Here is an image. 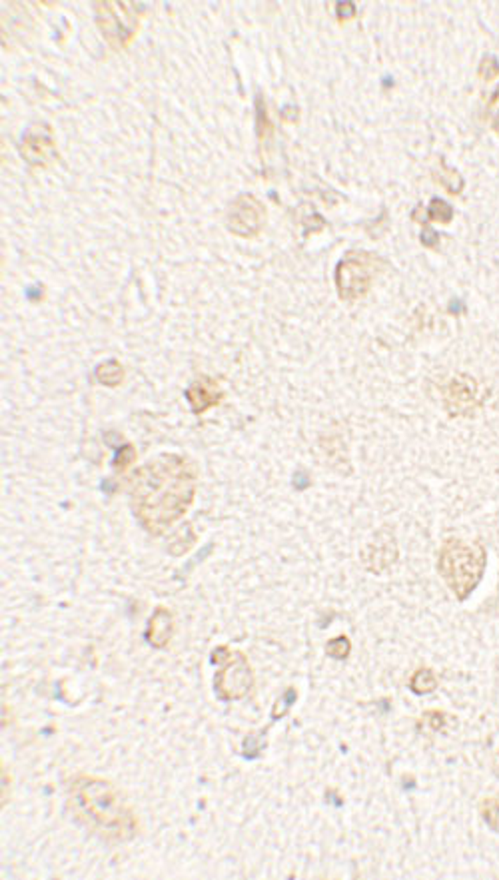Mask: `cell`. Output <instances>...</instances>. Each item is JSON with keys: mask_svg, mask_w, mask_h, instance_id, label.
Wrapping results in <instances>:
<instances>
[{"mask_svg": "<svg viewBox=\"0 0 499 880\" xmlns=\"http://www.w3.org/2000/svg\"><path fill=\"white\" fill-rule=\"evenodd\" d=\"M437 675L434 673V669H429V667H420V669L413 673L412 677H410V691L413 694H429L434 693L437 689Z\"/></svg>", "mask_w": 499, "mask_h": 880, "instance_id": "7c38bea8", "label": "cell"}, {"mask_svg": "<svg viewBox=\"0 0 499 880\" xmlns=\"http://www.w3.org/2000/svg\"><path fill=\"white\" fill-rule=\"evenodd\" d=\"M479 813L487 827L491 831L499 832V796H486L479 803Z\"/></svg>", "mask_w": 499, "mask_h": 880, "instance_id": "5bb4252c", "label": "cell"}, {"mask_svg": "<svg viewBox=\"0 0 499 880\" xmlns=\"http://www.w3.org/2000/svg\"><path fill=\"white\" fill-rule=\"evenodd\" d=\"M232 653L234 651H230L228 647H216L212 651V655H210V661H212L214 665H224L226 661L232 657Z\"/></svg>", "mask_w": 499, "mask_h": 880, "instance_id": "7402d4cb", "label": "cell"}, {"mask_svg": "<svg viewBox=\"0 0 499 880\" xmlns=\"http://www.w3.org/2000/svg\"><path fill=\"white\" fill-rule=\"evenodd\" d=\"M384 266V260H380L374 254L368 252H349L344 256V260L337 264L336 285L339 298L351 302V299L363 298L374 282L375 273Z\"/></svg>", "mask_w": 499, "mask_h": 880, "instance_id": "5b68a950", "label": "cell"}, {"mask_svg": "<svg viewBox=\"0 0 499 880\" xmlns=\"http://www.w3.org/2000/svg\"><path fill=\"white\" fill-rule=\"evenodd\" d=\"M198 489L196 465L178 453H162L132 473L130 509L154 537L174 527L192 507Z\"/></svg>", "mask_w": 499, "mask_h": 880, "instance_id": "6da1fadb", "label": "cell"}, {"mask_svg": "<svg viewBox=\"0 0 499 880\" xmlns=\"http://www.w3.org/2000/svg\"><path fill=\"white\" fill-rule=\"evenodd\" d=\"M325 653H328L332 659L344 661V659H348L349 653H351V641H349L346 635L334 637V639H330V641L325 643Z\"/></svg>", "mask_w": 499, "mask_h": 880, "instance_id": "e0dca14e", "label": "cell"}, {"mask_svg": "<svg viewBox=\"0 0 499 880\" xmlns=\"http://www.w3.org/2000/svg\"><path fill=\"white\" fill-rule=\"evenodd\" d=\"M186 399L194 413H204L210 408L220 406V401L224 399V392H222V387L216 380L208 377V375H198L192 384L188 385Z\"/></svg>", "mask_w": 499, "mask_h": 880, "instance_id": "30bf717a", "label": "cell"}, {"mask_svg": "<svg viewBox=\"0 0 499 880\" xmlns=\"http://www.w3.org/2000/svg\"><path fill=\"white\" fill-rule=\"evenodd\" d=\"M254 682V669L248 657L242 651H234L214 675V693L220 701H240L252 693Z\"/></svg>", "mask_w": 499, "mask_h": 880, "instance_id": "8992f818", "label": "cell"}, {"mask_svg": "<svg viewBox=\"0 0 499 880\" xmlns=\"http://www.w3.org/2000/svg\"><path fill=\"white\" fill-rule=\"evenodd\" d=\"M451 720H455L453 717H449L446 715L443 711H425L424 717L422 720L417 723V725H422V727H427L429 731L434 732H443L448 729V725Z\"/></svg>", "mask_w": 499, "mask_h": 880, "instance_id": "9a60e30c", "label": "cell"}, {"mask_svg": "<svg viewBox=\"0 0 499 880\" xmlns=\"http://www.w3.org/2000/svg\"><path fill=\"white\" fill-rule=\"evenodd\" d=\"M486 565V547L479 541L448 537L437 553V573L458 601H465L479 587Z\"/></svg>", "mask_w": 499, "mask_h": 880, "instance_id": "3957f363", "label": "cell"}, {"mask_svg": "<svg viewBox=\"0 0 499 880\" xmlns=\"http://www.w3.org/2000/svg\"><path fill=\"white\" fill-rule=\"evenodd\" d=\"M66 806L76 822L108 843H130L138 834L136 810L124 793L106 779L76 775L68 784Z\"/></svg>", "mask_w": 499, "mask_h": 880, "instance_id": "7a4b0ae2", "label": "cell"}, {"mask_svg": "<svg viewBox=\"0 0 499 880\" xmlns=\"http://www.w3.org/2000/svg\"><path fill=\"white\" fill-rule=\"evenodd\" d=\"M96 380L102 385H108V387L120 385L124 382V368H122V363L116 360H108L104 361V363H100L98 368H96Z\"/></svg>", "mask_w": 499, "mask_h": 880, "instance_id": "4fadbf2b", "label": "cell"}, {"mask_svg": "<svg viewBox=\"0 0 499 880\" xmlns=\"http://www.w3.org/2000/svg\"><path fill=\"white\" fill-rule=\"evenodd\" d=\"M136 458V451H134V447L132 446H122L118 451H116V459H114V470L116 472H126L130 465H132V461Z\"/></svg>", "mask_w": 499, "mask_h": 880, "instance_id": "ac0fdd59", "label": "cell"}, {"mask_svg": "<svg viewBox=\"0 0 499 880\" xmlns=\"http://www.w3.org/2000/svg\"><path fill=\"white\" fill-rule=\"evenodd\" d=\"M354 14H356L354 4H349V2H342V4H337V16H339V18H349V16H354Z\"/></svg>", "mask_w": 499, "mask_h": 880, "instance_id": "603a6c76", "label": "cell"}, {"mask_svg": "<svg viewBox=\"0 0 499 880\" xmlns=\"http://www.w3.org/2000/svg\"><path fill=\"white\" fill-rule=\"evenodd\" d=\"M4 794L6 796L11 794V777H8V772H6L4 765H2V798H4Z\"/></svg>", "mask_w": 499, "mask_h": 880, "instance_id": "cb8c5ba5", "label": "cell"}, {"mask_svg": "<svg viewBox=\"0 0 499 880\" xmlns=\"http://www.w3.org/2000/svg\"><path fill=\"white\" fill-rule=\"evenodd\" d=\"M20 154L28 164L46 168L56 158V144H54V132L48 124L37 122L25 132L20 140Z\"/></svg>", "mask_w": 499, "mask_h": 880, "instance_id": "ba28073f", "label": "cell"}, {"mask_svg": "<svg viewBox=\"0 0 499 880\" xmlns=\"http://www.w3.org/2000/svg\"><path fill=\"white\" fill-rule=\"evenodd\" d=\"M226 228L236 234V236L252 238L260 234L264 220H266V210L264 206L254 198L252 194H242L238 196L232 206L228 208V216H226Z\"/></svg>", "mask_w": 499, "mask_h": 880, "instance_id": "52a82bcc", "label": "cell"}, {"mask_svg": "<svg viewBox=\"0 0 499 880\" xmlns=\"http://www.w3.org/2000/svg\"><path fill=\"white\" fill-rule=\"evenodd\" d=\"M144 4L138 2H114V0H102L94 2V14L96 25L104 40L112 48H124L126 44L134 38L140 25V16L144 14Z\"/></svg>", "mask_w": 499, "mask_h": 880, "instance_id": "277c9868", "label": "cell"}, {"mask_svg": "<svg viewBox=\"0 0 499 880\" xmlns=\"http://www.w3.org/2000/svg\"><path fill=\"white\" fill-rule=\"evenodd\" d=\"M296 699H298V691H296L294 687H287L286 691L282 693V697H278V701L274 703V708H272V719L274 720L284 719L287 713H290L292 705L296 703Z\"/></svg>", "mask_w": 499, "mask_h": 880, "instance_id": "2e32d148", "label": "cell"}, {"mask_svg": "<svg viewBox=\"0 0 499 880\" xmlns=\"http://www.w3.org/2000/svg\"><path fill=\"white\" fill-rule=\"evenodd\" d=\"M429 216H432V220L449 222V218H451V208H449L446 202H441V200H434V202H432V206H429Z\"/></svg>", "mask_w": 499, "mask_h": 880, "instance_id": "ffe728a7", "label": "cell"}, {"mask_svg": "<svg viewBox=\"0 0 499 880\" xmlns=\"http://www.w3.org/2000/svg\"><path fill=\"white\" fill-rule=\"evenodd\" d=\"M172 637H174V615L168 607L158 605L152 611V617L146 625V641L152 649L162 651L170 645Z\"/></svg>", "mask_w": 499, "mask_h": 880, "instance_id": "8fae6325", "label": "cell"}, {"mask_svg": "<svg viewBox=\"0 0 499 880\" xmlns=\"http://www.w3.org/2000/svg\"><path fill=\"white\" fill-rule=\"evenodd\" d=\"M362 565L372 573H384L386 569H391L394 563L398 561V543L396 537L391 533V529H380L377 533L372 537V541L362 549Z\"/></svg>", "mask_w": 499, "mask_h": 880, "instance_id": "9c48e42d", "label": "cell"}, {"mask_svg": "<svg viewBox=\"0 0 499 880\" xmlns=\"http://www.w3.org/2000/svg\"><path fill=\"white\" fill-rule=\"evenodd\" d=\"M256 104H258V134L260 138H264L270 130H272V124H270V120H268V114H266V106H264L262 98L258 96L256 100Z\"/></svg>", "mask_w": 499, "mask_h": 880, "instance_id": "44dd1931", "label": "cell"}, {"mask_svg": "<svg viewBox=\"0 0 499 880\" xmlns=\"http://www.w3.org/2000/svg\"><path fill=\"white\" fill-rule=\"evenodd\" d=\"M262 739H260V735H256V732H252L248 735L246 739H244V749H242V755L249 758V761H254L256 756L262 753Z\"/></svg>", "mask_w": 499, "mask_h": 880, "instance_id": "d6986e66", "label": "cell"}]
</instances>
